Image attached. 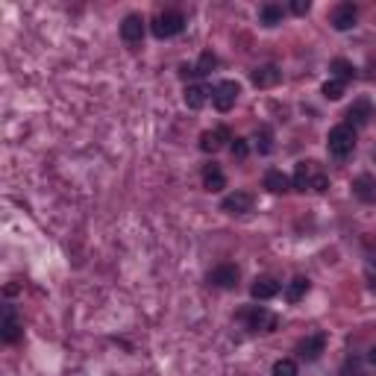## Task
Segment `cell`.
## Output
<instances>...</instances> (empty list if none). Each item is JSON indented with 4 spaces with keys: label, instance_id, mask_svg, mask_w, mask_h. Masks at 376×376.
<instances>
[{
    "label": "cell",
    "instance_id": "6da1fadb",
    "mask_svg": "<svg viewBox=\"0 0 376 376\" xmlns=\"http://www.w3.org/2000/svg\"><path fill=\"white\" fill-rule=\"evenodd\" d=\"M291 186H294L297 191H312V194H324L329 188V174L320 168L317 162L312 159H303L297 162L294 168V176H291Z\"/></svg>",
    "mask_w": 376,
    "mask_h": 376
},
{
    "label": "cell",
    "instance_id": "7a4b0ae2",
    "mask_svg": "<svg viewBox=\"0 0 376 376\" xmlns=\"http://www.w3.org/2000/svg\"><path fill=\"white\" fill-rule=\"evenodd\" d=\"M356 138L359 133L353 127H347V123H336V127L329 130L326 135V150H329V156L336 159V162H347L353 156V150H356Z\"/></svg>",
    "mask_w": 376,
    "mask_h": 376
},
{
    "label": "cell",
    "instance_id": "3957f363",
    "mask_svg": "<svg viewBox=\"0 0 376 376\" xmlns=\"http://www.w3.org/2000/svg\"><path fill=\"white\" fill-rule=\"evenodd\" d=\"M235 320L244 326V329H250V332H273L276 329V315L273 312H268L264 306H244V309H239L235 312Z\"/></svg>",
    "mask_w": 376,
    "mask_h": 376
},
{
    "label": "cell",
    "instance_id": "277c9868",
    "mask_svg": "<svg viewBox=\"0 0 376 376\" xmlns=\"http://www.w3.org/2000/svg\"><path fill=\"white\" fill-rule=\"evenodd\" d=\"M186 15L179 9H165V12H159L156 18H153V24H150V33L156 36L159 41H168V38H176L179 33L186 30Z\"/></svg>",
    "mask_w": 376,
    "mask_h": 376
},
{
    "label": "cell",
    "instance_id": "5b68a950",
    "mask_svg": "<svg viewBox=\"0 0 376 376\" xmlns=\"http://www.w3.org/2000/svg\"><path fill=\"white\" fill-rule=\"evenodd\" d=\"M0 312H3V320H0V341H3V344H18L21 336H24V326H21V320H18L15 303L3 300Z\"/></svg>",
    "mask_w": 376,
    "mask_h": 376
},
{
    "label": "cell",
    "instance_id": "8992f818",
    "mask_svg": "<svg viewBox=\"0 0 376 376\" xmlns=\"http://www.w3.org/2000/svg\"><path fill=\"white\" fill-rule=\"evenodd\" d=\"M239 280H241V268L235 262H220L209 271V285L218 288V291H232L239 288Z\"/></svg>",
    "mask_w": 376,
    "mask_h": 376
},
{
    "label": "cell",
    "instance_id": "52a82bcc",
    "mask_svg": "<svg viewBox=\"0 0 376 376\" xmlns=\"http://www.w3.org/2000/svg\"><path fill=\"white\" fill-rule=\"evenodd\" d=\"M239 94H241V86L235 80H220L212 86V106L218 112H230V109L239 103Z\"/></svg>",
    "mask_w": 376,
    "mask_h": 376
},
{
    "label": "cell",
    "instance_id": "ba28073f",
    "mask_svg": "<svg viewBox=\"0 0 376 376\" xmlns=\"http://www.w3.org/2000/svg\"><path fill=\"white\" fill-rule=\"evenodd\" d=\"M373 118H376V109H373V103L368 100V97H359V100H353V106L344 112V123H347V127H353L356 133L361 127H368Z\"/></svg>",
    "mask_w": 376,
    "mask_h": 376
},
{
    "label": "cell",
    "instance_id": "9c48e42d",
    "mask_svg": "<svg viewBox=\"0 0 376 376\" xmlns=\"http://www.w3.org/2000/svg\"><path fill=\"white\" fill-rule=\"evenodd\" d=\"M220 212H227L232 218H241L247 212H253V194L250 191H230L224 200H220Z\"/></svg>",
    "mask_w": 376,
    "mask_h": 376
},
{
    "label": "cell",
    "instance_id": "30bf717a",
    "mask_svg": "<svg viewBox=\"0 0 376 376\" xmlns=\"http://www.w3.org/2000/svg\"><path fill=\"white\" fill-rule=\"evenodd\" d=\"M326 341H329V338H326V332H320V329H317V332H312V336H306V338L297 341V350H294V353H297L303 361H317L320 353L326 350Z\"/></svg>",
    "mask_w": 376,
    "mask_h": 376
},
{
    "label": "cell",
    "instance_id": "8fae6325",
    "mask_svg": "<svg viewBox=\"0 0 376 376\" xmlns=\"http://www.w3.org/2000/svg\"><path fill=\"white\" fill-rule=\"evenodd\" d=\"M280 291H283V283L276 280L273 273H262V276H256V280L250 283V297L259 300V303L273 300L276 294H280Z\"/></svg>",
    "mask_w": 376,
    "mask_h": 376
},
{
    "label": "cell",
    "instance_id": "7c38bea8",
    "mask_svg": "<svg viewBox=\"0 0 376 376\" xmlns=\"http://www.w3.org/2000/svg\"><path fill=\"white\" fill-rule=\"evenodd\" d=\"M356 21H359V6L356 3H338L329 12V24H332V30H338V33L353 30Z\"/></svg>",
    "mask_w": 376,
    "mask_h": 376
},
{
    "label": "cell",
    "instance_id": "4fadbf2b",
    "mask_svg": "<svg viewBox=\"0 0 376 376\" xmlns=\"http://www.w3.org/2000/svg\"><path fill=\"white\" fill-rule=\"evenodd\" d=\"M144 33H147V24H144L142 15H135V12L121 21V41H123V45H130V47L142 45V41H144Z\"/></svg>",
    "mask_w": 376,
    "mask_h": 376
},
{
    "label": "cell",
    "instance_id": "5bb4252c",
    "mask_svg": "<svg viewBox=\"0 0 376 376\" xmlns=\"http://www.w3.org/2000/svg\"><path fill=\"white\" fill-rule=\"evenodd\" d=\"M250 80H253L256 89H273V86H280L283 71H280V65L264 62V65H259V68H253V71H250Z\"/></svg>",
    "mask_w": 376,
    "mask_h": 376
},
{
    "label": "cell",
    "instance_id": "9a60e30c",
    "mask_svg": "<svg viewBox=\"0 0 376 376\" xmlns=\"http://www.w3.org/2000/svg\"><path fill=\"white\" fill-rule=\"evenodd\" d=\"M232 142V133L220 123V127H215V130H206L203 135H200V150L203 153H218L220 147H227Z\"/></svg>",
    "mask_w": 376,
    "mask_h": 376
},
{
    "label": "cell",
    "instance_id": "2e32d148",
    "mask_svg": "<svg viewBox=\"0 0 376 376\" xmlns=\"http://www.w3.org/2000/svg\"><path fill=\"white\" fill-rule=\"evenodd\" d=\"M200 176H203V188L206 191H224L227 188V174H224V168H220L218 162H206Z\"/></svg>",
    "mask_w": 376,
    "mask_h": 376
},
{
    "label": "cell",
    "instance_id": "e0dca14e",
    "mask_svg": "<svg viewBox=\"0 0 376 376\" xmlns=\"http://www.w3.org/2000/svg\"><path fill=\"white\" fill-rule=\"evenodd\" d=\"M183 100H186L188 109H203L209 100H212V89L203 86V82H191V86H186Z\"/></svg>",
    "mask_w": 376,
    "mask_h": 376
},
{
    "label": "cell",
    "instance_id": "ac0fdd59",
    "mask_svg": "<svg viewBox=\"0 0 376 376\" xmlns=\"http://www.w3.org/2000/svg\"><path fill=\"white\" fill-rule=\"evenodd\" d=\"M262 186L268 188L271 194H285L288 188H294V186H291V176H288V174H283L280 168H268V171H264Z\"/></svg>",
    "mask_w": 376,
    "mask_h": 376
},
{
    "label": "cell",
    "instance_id": "d6986e66",
    "mask_svg": "<svg viewBox=\"0 0 376 376\" xmlns=\"http://www.w3.org/2000/svg\"><path fill=\"white\" fill-rule=\"evenodd\" d=\"M350 188H353V197L361 200V203H373V200H376V179H373L370 174L356 176Z\"/></svg>",
    "mask_w": 376,
    "mask_h": 376
},
{
    "label": "cell",
    "instance_id": "ffe728a7",
    "mask_svg": "<svg viewBox=\"0 0 376 376\" xmlns=\"http://www.w3.org/2000/svg\"><path fill=\"white\" fill-rule=\"evenodd\" d=\"M309 288H312V283L306 280V276H294L291 283H285V288H283V297H285V303H300L306 294H309Z\"/></svg>",
    "mask_w": 376,
    "mask_h": 376
},
{
    "label": "cell",
    "instance_id": "44dd1931",
    "mask_svg": "<svg viewBox=\"0 0 376 376\" xmlns=\"http://www.w3.org/2000/svg\"><path fill=\"white\" fill-rule=\"evenodd\" d=\"M283 18H285V9H283L280 3H264V6L259 9L262 27H276V24H283Z\"/></svg>",
    "mask_w": 376,
    "mask_h": 376
},
{
    "label": "cell",
    "instance_id": "7402d4cb",
    "mask_svg": "<svg viewBox=\"0 0 376 376\" xmlns=\"http://www.w3.org/2000/svg\"><path fill=\"white\" fill-rule=\"evenodd\" d=\"M253 138H256V150H259V156H268V153L273 150V130L268 127V123H262Z\"/></svg>",
    "mask_w": 376,
    "mask_h": 376
},
{
    "label": "cell",
    "instance_id": "603a6c76",
    "mask_svg": "<svg viewBox=\"0 0 376 376\" xmlns=\"http://www.w3.org/2000/svg\"><path fill=\"white\" fill-rule=\"evenodd\" d=\"M329 71H332V77L341 80V82L356 80V68H353V62H347V59H332L329 62Z\"/></svg>",
    "mask_w": 376,
    "mask_h": 376
},
{
    "label": "cell",
    "instance_id": "cb8c5ba5",
    "mask_svg": "<svg viewBox=\"0 0 376 376\" xmlns=\"http://www.w3.org/2000/svg\"><path fill=\"white\" fill-rule=\"evenodd\" d=\"M215 68H218V57H215L212 50H203L200 59L194 62V77H209V74L215 71Z\"/></svg>",
    "mask_w": 376,
    "mask_h": 376
},
{
    "label": "cell",
    "instance_id": "d4e9b609",
    "mask_svg": "<svg viewBox=\"0 0 376 376\" xmlns=\"http://www.w3.org/2000/svg\"><path fill=\"white\" fill-rule=\"evenodd\" d=\"M320 91H324L326 100H338V97H344V91H347V82H341V80L332 77V80L324 82V89H320Z\"/></svg>",
    "mask_w": 376,
    "mask_h": 376
},
{
    "label": "cell",
    "instance_id": "484cf974",
    "mask_svg": "<svg viewBox=\"0 0 376 376\" xmlns=\"http://www.w3.org/2000/svg\"><path fill=\"white\" fill-rule=\"evenodd\" d=\"M271 376H297V361H294V359H280V361H273Z\"/></svg>",
    "mask_w": 376,
    "mask_h": 376
},
{
    "label": "cell",
    "instance_id": "4316f807",
    "mask_svg": "<svg viewBox=\"0 0 376 376\" xmlns=\"http://www.w3.org/2000/svg\"><path fill=\"white\" fill-rule=\"evenodd\" d=\"M230 153H232V159H235V162H244V159L250 156L247 138H232V142H230Z\"/></svg>",
    "mask_w": 376,
    "mask_h": 376
},
{
    "label": "cell",
    "instance_id": "83f0119b",
    "mask_svg": "<svg viewBox=\"0 0 376 376\" xmlns=\"http://www.w3.org/2000/svg\"><path fill=\"white\" fill-rule=\"evenodd\" d=\"M309 9H312L309 0H297V3H291V12H294V15H309Z\"/></svg>",
    "mask_w": 376,
    "mask_h": 376
},
{
    "label": "cell",
    "instance_id": "f1b7e54d",
    "mask_svg": "<svg viewBox=\"0 0 376 376\" xmlns=\"http://www.w3.org/2000/svg\"><path fill=\"white\" fill-rule=\"evenodd\" d=\"M368 365L376 368V347H370V350H368Z\"/></svg>",
    "mask_w": 376,
    "mask_h": 376
}]
</instances>
